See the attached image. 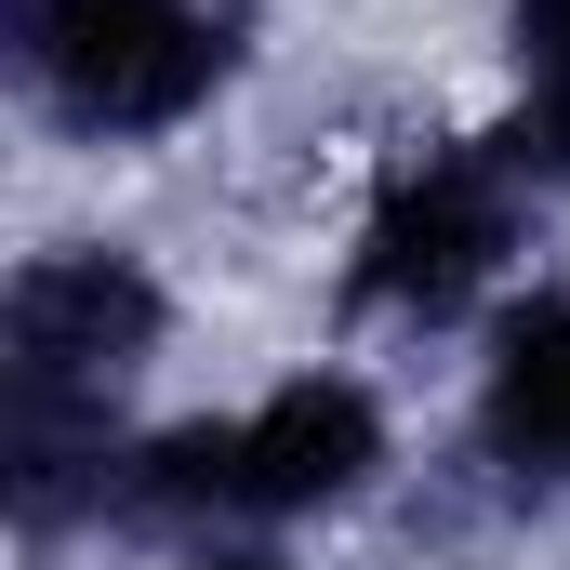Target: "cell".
Masks as SVG:
<instances>
[{
  "label": "cell",
  "instance_id": "obj_2",
  "mask_svg": "<svg viewBox=\"0 0 570 570\" xmlns=\"http://www.w3.org/2000/svg\"><path fill=\"white\" fill-rule=\"evenodd\" d=\"M0 53L67 146H159L239 80V0H0Z\"/></svg>",
  "mask_w": 570,
  "mask_h": 570
},
{
  "label": "cell",
  "instance_id": "obj_5",
  "mask_svg": "<svg viewBox=\"0 0 570 570\" xmlns=\"http://www.w3.org/2000/svg\"><path fill=\"white\" fill-rule=\"evenodd\" d=\"M478 464L531 504L570 491V292L504 305V332L478 358Z\"/></svg>",
  "mask_w": 570,
  "mask_h": 570
},
{
  "label": "cell",
  "instance_id": "obj_6",
  "mask_svg": "<svg viewBox=\"0 0 570 570\" xmlns=\"http://www.w3.org/2000/svg\"><path fill=\"white\" fill-rule=\"evenodd\" d=\"M504 67H518V120H504V173L518 186H570V0H504Z\"/></svg>",
  "mask_w": 570,
  "mask_h": 570
},
{
  "label": "cell",
  "instance_id": "obj_7",
  "mask_svg": "<svg viewBox=\"0 0 570 570\" xmlns=\"http://www.w3.org/2000/svg\"><path fill=\"white\" fill-rule=\"evenodd\" d=\"M186 570H279V558H253V544H199Z\"/></svg>",
  "mask_w": 570,
  "mask_h": 570
},
{
  "label": "cell",
  "instance_id": "obj_4",
  "mask_svg": "<svg viewBox=\"0 0 570 570\" xmlns=\"http://www.w3.org/2000/svg\"><path fill=\"white\" fill-rule=\"evenodd\" d=\"M173 332V292L134 239H40L0 292V412H120Z\"/></svg>",
  "mask_w": 570,
  "mask_h": 570
},
{
  "label": "cell",
  "instance_id": "obj_1",
  "mask_svg": "<svg viewBox=\"0 0 570 570\" xmlns=\"http://www.w3.org/2000/svg\"><path fill=\"white\" fill-rule=\"evenodd\" d=\"M385 478V399L358 372H292L253 412L159 425L120 451L107 518L120 531H213V518H332Z\"/></svg>",
  "mask_w": 570,
  "mask_h": 570
},
{
  "label": "cell",
  "instance_id": "obj_3",
  "mask_svg": "<svg viewBox=\"0 0 570 570\" xmlns=\"http://www.w3.org/2000/svg\"><path fill=\"white\" fill-rule=\"evenodd\" d=\"M518 266V173L504 146H412L385 159L358 239H345V305L385 332H451L464 305Z\"/></svg>",
  "mask_w": 570,
  "mask_h": 570
}]
</instances>
